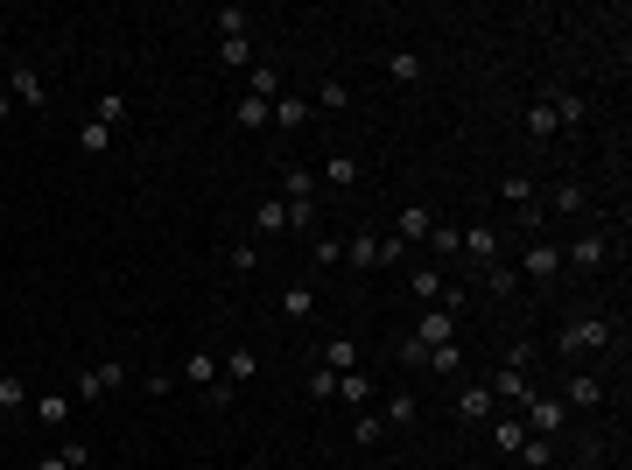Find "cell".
Here are the masks:
<instances>
[{
    "label": "cell",
    "mask_w": 632,
    "mask_h": 470,
    "mask_svg": "<svg viewBox=\"0 0 632 470\" xmlns=\"http://www.w3.org/2000/svg\"><path fill=\"white\" fill-rule=\"evenodd\" d=\"M485 386H492V400H499V407H513V414L534 400V372H520V365H499Z\"/></svg>",
    "instance_id": "8"
},
{
    "label": "cell",
    "mask_w": 632,
    "mask_h": 470,
    "mask_svg": "<svg viewBox=\"0 0 632 470\" xmlns=\"http://www.w3.org/2000/svg\"><path fill=\"white\" fill-rule=\"evenodd\" d=\"M246 99L274 106V99H281V71H274V64H253V71H246Z\"/></svg>",
    "instance_id": "25"
},
{
    "label": "cell",
    "mask_w": 632,
    "mask_h": 470,
    "mask_svg": "<svg viewBox=\"0 0 632 470\" xmlns=\"http://www.w3.org/2000/svg\"><path fill=\"white\" fill-rule=\"evenodd\" d=\"M618 232H625V218H597L590 232H576V239L562 246V267H569V274H597L611 253H625V246H618Z\"/></svg>",
    "instance_id": "2"
},
{
    "label": "cell",
    "mask_w": 632,
    "mask_h": 470,
    "mask_svg": "<svg viewBox=\"0 0 632 470\" xmlns=\"http://www.w3.org/2000/svg\"><path fill=\"white\" fill-rule=\"evenodd\" d=\"M520 442H527V421H520L513 407H499V421H492V449L513 463V449H520Z\"/></svg>",
    "instance_id": "21"
},
{
    "label": "cell",
    "mask_w": 632,
    "mask_h": 470,
    "mask_svg": "<svg viewBox=\"0 0 632 470\" xmlns=\"http://www.w3.org/2000/svg\"><path fill=\"white\" fill-rule=\"evenodd\" d=\"M316 365H331V372H359V337H324V344H316Z\"/></svg>",
    "instance_id": "18"
},
{
    "label": "cell",
    "mask_w": 632,
    "mask_h": 470,
    "mask_svg": "<svg viewBox=\"0 0 632 470\" xmlns=\"http://www.w3.org/2000/svg\"><path fill=\"white\" fill-rule=\"evenodd\" d=\"M176 379H183V386H197V393H204V386H218V379H225V372H218V351H183V358H176Z\"/></svg>",
    "instance_id": "12"
},
{
    "label": "cell",
    "mask_w": 632,
    "mask_h": 470,
    "mask_svg": "<svg viewBox=\"0 0 632 470\" xmlns=\"http://www.w3.org/2000/svg\"><path fill=\"white\" fill-rule=\"evenodd\" d=\"M260 267V246H232V274H253Z\"/></svg>",
    "instance_id": "49"
},
{
    "label": "cell",
    "mask_w": 632,
    "mask_h": 470,
    "mask_svg": "<svg viewBox=\"0 0 632 470\" xmlns=\"http://www.w3.org/2000/svg\"><path fill=\"white\" fill-rule=\"evenodd\" d=\"M232 393H239V386H232V379H218V386H204V407H211V414H225V407H232Z\"/></svg>",
    "instance_id": "47"
},
{
    "label": "cell",
    "mask_w": 632,
    "mask_h": 470,
    "mask_svg": "<svg viewBox=\"0 0 632 470\" xmlns=\"http://www.w3.org/2000/svg\"><path fill=\"white\" fill-rule=\"evenodd\" d=\"M520 288H555L562 281V246H520Z\"/></svg>",
    "instance_id": "4"
},
{
    "label": "cell",
    "mask_w": 632,
    "mask_h": 470,
    "mask_svg": "<svg viewBox=\"0 0 632 470\" xmlns=\"http://www.w3.org/2000/svg\"><path fill=\"white\" fill-rule=\"evenodd\" d=\"M387 78H394V85H422V57H415V50H394V57H387Z\"/></svg>",
    "instance_id": "37"
},
{
    "label": "cell",
    "mask_w": 632,
    "mask_h": 470,
    "mask_svg": "<svg viewBox=\"0 0 632 470\" xmlns=\"http://www.w3.org/2000/svg\"><path fill=\"white\" fill-rule=\"evenodd\" d=\"M464 232V246H457V260H471L478 274L492 267V260H506V246H499V225L492 218H478V225H457Z\"/></svg>",
    "instance_id": "3"
},
{
    "label": "cell",
    "mask_w": 632,
    "mask_h": 470,
    "mask_svg": "<svg viewBox=\"0 0 632 470\" xmlns=\"http://www.w3.org/2000/svg\"><path fill=\"white\" fill-rule=\"evenodd\" d=\"M316 106H331V113H345V106H352V85H345V78H324V85H316Z\"/></svg>",
    "instance_id": "42"
},
{
    "label": "cell",
    "mask_w": 632,
    "mask_h": 470,
    "mask_svg": "<svg viewBox=\"0 0 632 470\" xmlns=\"http://www.w3.org/2000/svg\"><path fill=\"white\" fill-rule=\"evenodd\" d=\"M274 127H288V134L309 127V99H302V92H281V99H274Z\"/></svg>",
    "instance_id": "29"
},
{
    "label": "cell",
    "mask_w": 632,
    "mask_h": 470,
    "mask_svg": "<svg viewBox=\"0 0 632 470\" xmlns=\"http://www.w3.org/2000/svg\"><path fill=\"white\" fill-rule=\"evenodd\" d=\"M239 470H260V463H239Z\"/></svg>",
    "instance_id": "54"
},
{
    "label": "cell",
    "mask_w": 632,
    "mask_h": 470,
    "mask_svg": "<svg viewBox=\"0 0 632 470\" xmlns=\"http://www.w3.org/2000/svg\"><path fill=\"white\" fill-rule=\"evenodd\" d=\"M78 148H85V155H106V148H113V127H106V120H85V127H78Z\"/></svg>",
    "instance_id": "40"
},
{
    "label": "cell",
    "mask_w": 632,
    "mask_h": 470,
    "mask_svg": "<svg viewBox=\"0 0 632 470\" xmlns=\"http://www.w3.org/2000/svg\"><path fill=\"white\" fill-rule=\"evenodd\" d=\"M92 120H106V127H120V120H127V92H99V106H92Z\"/></svg>",
    "instance_id": "43"
},
{
    "label": "cell",
    "mask_w": 632,
    "mask_h": 470,
    "mask_svg": "<svg viewBox=\"0 0 632 470\" xmlns=\"http://www.w3.org/2000/svg\"><path fill=\"white\" fill-rule=\"evenodd\" d=\"M506 365H520V372H534V365H541V351H534V344H527V337H520V344H513V351H506Z\"/></svg>",
    "instance_id": "48"
},
{
    "label": "cell",
    "mask_w": 632,
    "mask_h": 470,
    "mask_svg": "<svg viewBox=\"0 0 632 470\" xmlns=\"http://www.w3.org/2000/svg\"><path fill=\"white\" fill-rule=\"evenodd\" d=\"M359 176H366L359 155H331L324 169H316V190H359Z\"/></svg>",
    "instance_id": "16"
},
{
    "label": "cell",
    "mask_w": 632,
    "mask_h": 470,
    "mask_svg": "<svg viewBox=\"0 0 632 470\" xmlns=\"http://www.w3.org/2000/svg\"><path fill=\"white\" fill-rule=\"evenodd\" d=\"M352 442H359V449H373V442H387V421L359 407V414H352Z\"/></svg>",
    "instance_id": "38"
},
{
    "label": "cell",
    "mask_w": 632,
    "mask_h": 470,
    "mask_svg": "<svg viewBox=\"0 0 632 470\" xmlns=\"http://www.w3.org/2000/svg\"><path fill=\"white\" fill-rule=\"evenodd\" d=\"M8 106H15V99H8V85H0V127H8Z\"/></svg>",
    "instance_id": "51"
},
{
    "label": "cell",
    "mask_w": 632,
    "mask_h": 470,
    "mask_svg": "<svg viewBox=\"0 0 632 470\" xmlns=\"http://www.w3.org/2000/svg\"><path fill=\"white\" fill-rule=\"evenodd\" d=\"M499 190H506V204H513V211H527V204H534V183H527V176H520V169H513V176H506V183H499Z\"/></svg>",
    "instance_id": "46"
},
{
    "label": "cell",
    "mask_w": 632,
    "mask_h": 470,
    "mask_svg": "<svg viewBox=\"0 0 632 470\" xmlns=\"http://www.w3.org/2000/svg\"><path fill=\"white\" fill-rule=\"evenodd\" d=\"M520 127H527V141H555V134H562V127H555V113H548V99H534Z\"/></svg>",
    "instance_id": "35"
},
{
    "label": "cell",
    "mask_w": 632,
    "mask_h": 470,
    "mask_svg": "<svg viewBox=\"0 0 632 470\" xmlns=\"http://www.w3.org/2000/svg\"><path fill=\"white\" fill-rule=\"evenodd\" d=\"M345 267H352V274H380V267H387V239H380V232H352V239H345Z\"/></svg>",
    "instance_id": "10"
},
{
    "label": "cell",
    "mask_w": 632,
    "mask_h": 470,
    "mask_svg": "<svg viewBox=\"0 0 632 470\" xmlns=\"http://www.w3.org/2000/svg\"><path fill=\"white\" fill-rule=\"evenodd\" d=\"M513 463H520V470H548V463H555V435H527V442L513 449Z\"/></svg>",
    "instance_id": "27"
},
{
    "label": "cell",
    "mask_w": 632,
    "mask_h": 470,
    "mask_svg": "<svg viewBox=\"0 0 632 470\" xmlns=\"http://www.w3.org/2000/svg\"><path fill=\"white\" fill-rule=\"evenodd\" d=\"M316 169H281V204H316Z\"/></svg>",
    "instance_id": "23"
},
{
    "label": "cell",
    "mask_w": 632,
    "mask_h": 470,
    "mask_svg": "<svg viewBox=\"0 0 632 470\" xmlns=\"http://www.w3.org/2000/svg\"><path fill=\"white\" fill-rule=\"evenodd\" d=\"M485 288H492V295H520V274H513L506 260H492V267H485Z\"/></svg>",
    "instance_id": "44"
},
{
    "label": "cell",
    "mask_w": 632,
    "mask_h": 470,
    "mask_svg": "<svg viewBox=\"0 0 632 470\" xmlns=\"http://www.w3.org/2000/svg\"><path fill=\"white\" fill-rule=\"evenodd\" d=\"M36 400H29V379L22 372H0V414H8V421H22Z\"/></svg>",
    "instance_id": "22"
},
{
    "label": "cell",
    "mask_w": 632,
    "mask_h": 470,
    "mask_svg": "<svg viewBox=\"0 0 632 470\" xmlns=\"http://www.w3.org/2000/svg\"><path fill=\"white\" fill-rule=\"evenodd\" d=\"M611 344H618V316H604V309H583L555 330V358H597Z\"/></svg>",
    "instance_id": "1"
},
{
    "label": "cell",
    "mask_w": 632,
    "mask_h": 470,
    "mask_svg": "<svg viewBox=\"0 0 632 470\" xmlns=\"http://www.w3.org/2000/svg\"><path fill=\"white\" fill-rule=\"evenodd\" d=\"M281 316H288V323H309V316H316V288H309V281H295V288L281 295Z\"/></svg>",
    "instance_id": "31"
},
{
    "label": "cell",
    "mask_w": 632,
    "mask_h": 470,
    "mask_svg": "<svg viewBox=\"0 0 632 470\" xmlns=\"http://www.w3.org/2000/svg\"><path fill=\"white\" fill-rule=\"evenodd\" d=\"M309 267H316V274H331V267H345V246H338V239H316V246H309Z\"/></svg>",
    "instance_id": "41"
},
{
    "label": "cell",
    "mask_w": 632,
    "mask_h": 470,
    "mask_svg": "<svg viewBox=\"0 0 632 470\" xmlns=\"http://www.w3.org/2000/svg\"><path fill=\"white\" fill-rule=\"evenodd\" d=\"M85 463H92V449H85V442H64V449H50V456H36L29 470H85Z\"/></svg>",
    "instance_id": "28"
},
{
    "label": "cell",
    "mask_w": 632,
    "mask_h": 470,
    "mask_svg": "<svg viewBox=\"0 0 632 470\" xmlns=\"http://www.w3.org/2000/svg\"><path fill=\"white\" fill-rule=\"evenodd\" d=\"M338 400L359 414V407H373V372L359 365V372H338Z\"/></svg>",
    "instance_id": "24"
},
{
    "label": "cell",
    "mask_w": 632,
    "mask_h": 470,
    "mask_svg": "<svg viewBox=\"0 0 632 470\" xmlns=\"http://www.w3.org/2000/svg\"><path fill=\"white\" fill-rule=\"evenodd\" d=\"M562 407H604V372H569L562 379Z\"/></svg>",
    "instance_id": "15"
},
{
    "label": "cell",
    "mask_w": 632,
    "mask_h": 470,
    "mask_svg": "<svg viewBox=\"0 0 632 470\" xmlns=\"http://www.w3.org/2000/svg\"><path fill=\"white\" fill-rule=\"evenodd\" d=\"M394 351H401V365H422V358H429V344H422V337H401Z\"/></svg>",
    "instance_id": "50"
},
{
    "label": "cell",
    "mask_w": 632,
    "mask_h": 470,
    "mask_svg": "<svg viewBox=\"0 0 632 470\" xmlns=\"http://www.w3.org/2000/svg\"><path fill=\"white\" fill-rule=\"evenodd\" d=\"M253 232H260V239L288 232V204H281V197H260V211H253Z\"/></svg>",
    "instance_id": "30"
},
{
    "label": "cell",
    "mask_w": 632,
    "mask_h": 470,
    "mask_svg": "<svg viewBox=\"0 0 632 470\" xmlns=\"http://www.w3.org/2000/svg\"><path fill=\"white\" fill-rule=\"evenodd\" d=\"M422 246H429V260H436V267H457V246H464V232H457V225H443V218H436V225H429V239H422Z\"/></svg>",
    "instance_id": "20"
},
{
    "label": "cell",
    "mask_w": 632,
    "mask_h": 470,
    "mask_svg": "<svg viewBox=\"0 0 632 470\" xmlns=\"http://www.w3.org/2000/svg\"><path fill=\"white\" fill-rule=\"evenodd\" d=\"M422 372H436V379H457V372H464V344H436V351L422 358Z\"/></svg>",
    "instance_id": "32"
},
{
    "label": "cell",
    "mask_w": 632,
    "mask_h": 470,
    "mask_svg": "<svg viewBox=\"0 0 632 470\" xmlns=\"http://www.w3.org/2000/svg\"><path fill=\"white\" fill-rule=\"evenodd\" d=\"M29 421H43V428H64V421H71V400H64V393H43V400L29 407Z\"/></svg>",
    "instance_id": "36"
},
{
    "label": "cell",
    "mask_w": 632,
    "mask_h": 470,
    "mask_svg": "<svg viewBox=\"0 0 632 470\" xmlns=\"http://www.w3.org/2000/svg\"><path fill=\"white\" fill-rule=\"evenodd\" d=\"M541 211H555V218H583V211H590V190H583V183H555Z\"/></svg>",
    "instance_id": "19"
},
{
    "label": "cell",
    "mask_w": 632,
    "mask_h": 470,
    "mask_svg": "<svg viewBox=\"0 0 632 470\" xmlns=\"http://www.w3.org/2000/svg\"><path fill=\"white\" fill-rule=\"evenodd\" d=\"M548 113H555V127H583V120H590V99L569 92V85H555V92H548Z\"/></svg>",
    "instance_id": "17"
},
{
    "label": "cell",
    "mask_w": 632,
    "mask_h": 470,
    "mask_svg": "<svg viewBox=\"0 0 632 470\" xmlns=\"http://www.w3.org/2000/svg\"><path fill=\"white\" fill-rule=\"evenodd\" d=\"M380 421H387V428H415V421H422V400H415L408 386H394V400H387V414H380Z\"/></svg>",
    "instance_id": "26"
},
{
    "label": "cell",
    "mask_w": 632,
    "mask_h": 470,
    "mask_svg": "<svg viewBox=\"0 0 632 470\" xmlns=\"http://www.w3.org/2000/svg\"><path fill=\"white\" fill-rule=\"evenodd\" d=\"M232 120H239L246 134H260V127H274V106H260V99H246V92H239V106H232Z\"/></svg>",
    "instance_id": "34"
},
{
    "label": "cell",
    "mask_w": 632,
    "mask_h": 470,
    "mask_svg": "<svg viewBox=\"0 0 632 470\" xmlns=\"http://www.w3.org/2000/svg\"><path fill=\"white\" fill-rule=\"evenodd\" d=\"M429 225H436V211H429V204H401V218H394V239L415 253V246L429 239Z\"/></svg>",
    "instance_id": "14"
},
{
    "label": "cell",
    "mask_w": 632,
    "mask_h": 470,
    "mask_svg": "<svg viewBox=\"0 0 632 470\" xmlns=\"http://www.w3.org/2000/svg\"><path fill=\"white\" fill-rule=\"evenodd\" d=\"M464 470H485V463H464Z\"/></svg>",
    "instance_id": "53"
},
{
    "label": "cell",
    "mask_w": 632,
    "mask_h": 470,
    "mask_svg": "<svg viewBox=\"0 0 632 470\" xmlns=\"http://www.w3.org/2000/svg\"><path fill=\"white\" fill-rule=\"evenodd\" d=\"M8 99H15V106H29V113H43V106H50L43 71H36V64H8Z\"/></svg>",
    "instance_id": "9"
},
{
    "label": "cell",
    "mask_w": 632,
    "mask_h": 470,
    "mask_svg": "<svg viewBox=\"0 0 632 470\" xmlns=\"http://www.w3.org/2000/svg\"><path fill=\"white\" fill-rule=\"evenodd\" d=\"M309 400H338V372L331 365H309Z\"/></svg>",
    "instance_id": "45"
},
{
    "label": "cell",
    "mask_w": 632,
    "mask_h": 470,
    "mask_svg": "<svg viewBox=\"0 0 632 470\" xmlns=\"http://www.w3.org/2000/svg\"><path fill=\"white\" fill-rule=\"evenodd\" d=\"M576 470H604V463H597V456H583V463H576Z\"/></svg>",
    "instance_id": "52"
},
{
    "label": "cell",
    "mask_w": 632,
    "mask_h": 470,
    "mask_svg": "<svg viewBox=\"0 0 632 470\" xmlns=\"http://www.w3.org/2000/svg\"><path fill=\"white\" fill-rule=\"evenodd\" d=\"M225 379H232V386H253V379H260V351H246V344L225 351Z\"/></svg>",
    "instance_id": "33"
},
{
    "label": "cell",
    "mask_w": 632,
    "mask_h": 470,
    "mask_svg": "<svg viewBox=\"0 0 632 470\" xmlns=\"http://www.w3.org/2000/svg\"><path fill=\"white\" fill-rule=\"evenodd\" d=\"M520 421H527V435H562L569 407H562V393H541V386H534V400L520 407Z\"/></svg>",
    "instance_id": "6"
},
{
    "label": "cell",
    "mask_w": 632,
    "mask_h": 470,
    "mask_svg": "<svg viewBox=\"0 0 632 470\" xmlns=\"http://www.w3.org/2000/svg\"><path fill=\"white\" fill-rule=\"evenodd\" d=\"M408 295L429 302V309H443V295H457V281H450L436 260H415V267H408Z\"/></svg>",
    "instance_id": "5"
},
{
    "label": "cell",
    "mask_w": 632,
    "mask_h": 470,
    "mask_svg": "<svg viewBox=\"0 0 632 470\" xmlns=\"http://www.w3.org/2000/svg\"><path fill=\"white\" fill-rule=\"evenodd\" d=\"M120 386H127V365H120V358H99V365L78 372V400H106V393H120Z\"/></svg>",
    "instance_id": "7"
},
{
    "label": "cell",
    "mask_w": 632,
    "mask_h": 470,
    "mask_svg": "<svg viewBox=\"0 0 632 470\" xmlns=\"http://www.w3.org/2000/svg\"><path fill=\"white\" fill-rule=\"evenodd\" d=\"M492 414H499V400H492V386H485V379L457 393V421H464V428H485Z\"/></svg>",
    "instance_id": "13"
},
{
    "label": "cell",
    "mask_w": 632,
    "mask_h": 470,
    "mask_svg": "<svg viewBox=\"0 0 632 470\" xmlns=\"http://www.w3.org/2000/svg\"><path fill=\"white\" fill-rule=\"evenodd\" d=\"M246 29H253V15H246V8H218V43H239Z\"/></svg>",
    "instance_id": "39"
},
{
    "label": "cell",
    "mask_w": 632,
    "mask_h": 470,
    "mask_svg": "<svg viewBox=\"0 0 632 470\" xmlns=\"http://www.w3.org/2000/svg\"><path fill=\"white\" fill-rule=\"evenodd\" d=\"M408 337H422L429 351H436V344H457V302H450V309H422V323H415Z\"/></svg>",
    "instance_id": "11"
}]
</instances>
